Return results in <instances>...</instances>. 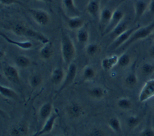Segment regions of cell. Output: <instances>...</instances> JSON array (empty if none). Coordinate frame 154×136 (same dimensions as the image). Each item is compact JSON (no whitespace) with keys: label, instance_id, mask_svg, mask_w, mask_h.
Listing matches in <instances>:
<instances>
[{"label":"cell","instance_id":"1","mask_svg":"<svg viewBox=\"0 0 154 136\" xmlns=\"http://www.w3.org/2000/svg\"><path fill=\"white\" fill-rule=\"evenodd\" d=\"M61 52L63 62L68 66L75 58L76 49L71 37L63 30L61 33Z\"/></svg>","mask_w":154,"mask_h":136},{"label":"cell","instance_id":"2","mask_svg":"<svg viewBox=\"0 0 154 136\" xmlns=\"http://www.w3.org/2000/svg\"><path fill=\"white\" fill-rule=\"evenodd\" d=\"M10 29L17 36L32 38L37 40V41L41 42L43 45H45L48 42H50L47 36H45L44 34L38 32V31H36V30H33V29H30L29 27L25 26L24 25L21 23L13 24Z\"/></svg>","mask_w":154,"mask_h":136},{"label":"cell","instance_id":"3","mask_svg":"<svg viewBox=\"0 0 154 136\" xmlns=\"http://www.w3.org/2000/svg\"><path fill=\"white\" fill-rule=\"evenodd\" d=\"M154 31V21L152 22H151L150 24H148V26L143 27H139L132 34V36H131V38L129 39L125 44L122 45V48L124 49V48H126L130 45H133L134 43H135L138 40H140V39H146L148 36H150L152 35V33Z\"/></svg>","mask_w":154,"mask_h":136},{"label":"cell","instance_id":"4","mask_svg":"<svg viewBox=\"0 0 154 136\" xmlns=\"http://www.w3.org/2000/svg\"><path fill=\"white\" fill-rule=\"evenodd\" d=\"M28 11L34 21L39 26H45L50 22V16L45 10L40 8H30Z\"/></svg>","mask_w":154,"mask_h":136},{"label":"cell","instance_id":"5","mask_svg":"<svg viewBox=\"0 0 154 136\" xmlns=\"http://www.w3.org/2000/svg\"><path fill=\"white\" fill-rule=\"evenodd\" d=\"M77 74V66L75 64L74 62L71 63L70 65L67 66V70L66 72L65 79L63 80V82L60 86L59 90L57 91V94H60L62 90L66 89L68 86H70L71 84L74 82L75 79L76 77Z\"/></svg>","mask_w":154,"mask_h":136},{"label":"cell","instance_id":"6","mask_svg":"<svg viewBox=\"0 0 154 136\" xmlns=\"http://www.w3.org/2000/svg\"><path fill=\"white\" fill-rule=\"evenodd\" d=\"M154 97V79L147 80L140 90L139 95V101L140 103L146 102Z\"/></svg>","mask_w":154,"mask_h":136},{"label":"cell","instance_id":"7","mask_svg":"<svg viewBox=\"0 0 154 136\" xmlns=\"http://www.w3.org/2000/svg\"><path fill=\"white\" fill-rule=\"evenodd\" d=\"M58 118H59V114L57 112H54V113H52L50 117L44 123L41 129L38 131H37L36 133L34 134L32 136H43L45 135V134L50 133L51 131L53 130V129H54V125L56 123V121Z\"/></svg>","mask_w":154,"mask_h":136},{"label":"cell","instance_id":"8","mask_svg":"<svg viewBox=\"0 0 154 136\" xmlns=\"http://www.w3.org/2000/svg\"><path fill=\"white\" fill-rule=\"evenodd\" d=\"M3 72L5 78L11 83L16 84V85L20 84V81H21L20 75H19L17 68L16 66L10 65V64H7L3 66Z\"/></svg>","mask_w":154,"mask_h":136},{"label":"cell","instance_id":"9","mask_svg":"<svg viewBox=\"0 0 154 136\" xmlns=\"http://www.w3.org/2000/svg\"><path fill=\"white\" fill-rule=\"evenodd\" d=\"M138 28H139V27L129 28L128 30H125V31L123 34H122L121 36H118L117 38H116L115 39L113 40L112 43V45H110V49L115 50L116 48L122 47V45H124V44H125V43L129 40V39L131 38V36H132V34H133Z\"/></svg>","mask_w":154,"mask_h":136},{"label":"cell","instance_id":"10","mask_svg":"<svg viewBox=\"0 0 154 136\" xmlns=\"http://www.w3.org/2000/svg\"><path fill=\"white\" fill-rule=\"evenodd\" d=\"M66 113L71 119H78L84 115L85 109L80 104L72 102L66 107Z\"/></svg>","mask_w":154,"mask_h":136},{"label":"cell","instance_id":"11","mask_svg":"<svg viewBox=\"0 0 154 136\" xmlns=\"http://www.w3.org/2000/svg\"><path fill=\"white\" fill-rule=\"evenodd\" d=\"M125 17V12L120 9H116L115 11H113L112 17L111 19L108 26L106 28V30L103 32V35H107V34H110L112 32L116 27L118 26L119 24L121 23L123 20V18Z\"/></svg>","mask_w":154,"mask_h":136},{"label":"cell","instance_id":"12","mask_svg":"<svg viewBox=\"0 0 154 136\" xmlns=\"http://www.w3.org/2000/svg\"><path fill=\"white\" fill-rule=\"evenodd\" d=\"M9 133L11 136H27L29 133V125L26 121H20L10 128Z\"/></svg>","mask_w":154,"mask_h":136},{"label":"cell","instance_id":"13","mask_svg":"<svg viewBox=\"0 0 154 136\" xmlns=\"http://www.w3.org/2000/svg\"><path fill=\"white\" fill-rule=\"evenodd\" d=\"M113 12H112L109 8H104L102 9L100 13V17H99V29H100L102 34L106 30V28L108 26L111 19L112 17Z\"/></svg>","mask_w":154,"mask_h":136},{"label":"cell","instance_id":"14","mask_svg":"<svg viewBox=\"0 0 154 136\" xmlns=\"http://www.w3.org/2000/svg\"><path fill=\"white\" fill-rule=\"evenodd\" d=\"M134 22L136 23L142 17L144 12L147 11V9H148V3L145 0H136L134 3Z\"/></svg>","mask_w":154,"mask_h":136},{"label":"cell","instance_id":"15","mask_svg":"<svg viewBox=\"0 0 154 136\" xmlns=\"http://www.w3.org/2000/svg\"><path fill=\"white\" fill-rule=\"evenodd\" d=\"M65 76L66 73L63 68L61 66H57L51 73V82L54 85H61L65 79Z\"/></svg>","mask_w":154,"mask_h":136},{"label":"cell","instance_id":"16","mask_svg":"<svg viewBox=\"0 0 154 136\" xmlns=\"http://www.w3.org/2000/svg\"><path fill=\"white\" fill-rule=\"evenodd\" d=\"M1 37L5 39L6 42H8L10 45H13L18 47L21 49H23V50H30L33 48V44L32 42L30 41V40H26V41H17V40H13L11 38H9L8 36H6L5 34L3 33H1Z\"/></svg>","mask_w":154,"mask_h":136},{"label":"cell","instance_id":"17","mask_svg":"<svg viewBox=\"0 0 154 136\" xmlns=\"http://www.w3.org/2000/svg\"><path fill=\"white\" fill-rule=\"evenodd\" d=\"M87 12L89 15L95 19H99L101 13V8H100V3L99 1L98 0H89V3L87 4L86 7Z\"/></svg>","mask_w":154,"mask_h":136},{"label":"cell","instance_id":"18","mask_svg":"<svg viewBox=\"0 0 154 136\" xmlns=\"http://www.w3.org/2000/svg\"><path fill=\"white\" fill-rule=\"evenodd\" d=\"M66 22L67 27L71 30H80V28H83L85 20L83 18L78 17H66Z\"/></svg>","mask_w":154,"mask_h":136},{"label":"cell","instance_id":"19","mask_svg":"<svg viewBox=\"0 0 154 136\" xmlns=\"http://www.w3.org/2000/svg\"><path fill=\"white\" fill-rule=\"evenodd\" d=\"M53 107H54V105L52 102H47L40 107L39 111H38V116L42 121H44V123L50 117L52 113H54Z\"/></svg>","mask_w":154,"mask_h":136},{"label":"cell","instance_id":"20","mask_svg":"<svg viewBox=\"0 0 154 136\" xmlns=\"http://www.w3.org/2000/svg\"><path fill=\"white\" fill-rule=\"evenodd\" d=\"M119 57L116 55H112L104 57L103 59L101 62V66L103 69L104 71H109L112 69L114 66H117L118 63Z\"/></svg>","mask_w":154,"mask_h":136},{"label":"cell","instance_id":"21","mask_svg":"<svg viewBox=\"0 0 154 136\" xmlns=\"http://www.w3.org/2000/svg\"><path fill=\"white\" fill-rule=\"evenodd\" d=\"M124 85L125 87H127L128 89H133L138 84L139 79L137 76L136 72L134 69H132V71H131L128 73L125 77L124 78Z\"/></svg>","mask_w":154,"mask_h":136},{"label":"cell","instance_id":"22","mask_svg":"<svg viewBox=\"0 0 154 136\" xmlns=\"http://www.w3.org/2000/svg\"><path fill=\"white\" fill-rule=\"evenodd\" d=\"M62 4L69 17H78L80 12L75 6L74 0H62Z\"/></svg>","mask_w":154,"mask_h":136},{"label":"cell","instance_id":"23","mask_svg":"<svg viewBox=\"0 0 154 136\" xmlns=\"http://www.w3.org/2000/svg\"><path fill=\"white\" fill-rule=\"evenodd\" d=\"M88 94L91 98L99 100V99L103 98L107 95V89H104L102 86H94L89 89Z\"/></svg>","mask_w":154,"mask_h":136},{"label":"cell","instance_id":"24","mask_svg":"<svg viewBox=\"0 0 154 136\" xmlns=\"http://www.w3.org/2000/svg\"><path fill=\"white\" fill-rule=\"evenodd\" d=\"M0 94L3 97L9 98V99L17 100L19 98L17 93L14 89H11L10 87H8V86L3 85H1V86H0Z\"/></svg>","mask_w":154,"mask_h":136},{"label":"cell","instance_id":"25","mask_svg":"<svg viewBox=\"0 0 154 136\" xmlns=\"http://www.w3.org/2000/svg\"><path fill=\"white\" fill-rule=\"evenodd\" d=\"M53 54H54V48H53V45L50 42L44 45V46L39 50V56L44 60H48L51 58Z\"/></svg>","mask_w":154,"mask_h":136},{"label":"cell","instance_id":"26","mask_svg":"<svg viewBox=\"0 0 154 136\" xmlns=\"http://www.w3.org/2000/svg\"><path fill=\"white\" fill-rule=\"evenodd\" d=\"M126 30H128V23L125 21H122L112 32L110 33V39L114 40L116 38H117L118 36H121Z\"/></svg>","mask_w":154,"mask_h":136},{"label":"cell","instance_id":"27","mask_svg":"<svg viewBox=\"0 0 154 136\" xmlns=\"http://www.w3.org/2000/svg\"><path fill=\"white\" fill-rule=\"evenodd\" d=\"M16 66L19 68H26L30 66L32 63V61L29 57L25 55H18L14 59Z\"/></svg>","mask_w":154,"mask_h":136},{"label":"cell","instance_id":"28","mask_svg":"<svg viewBox=\"0 0 154 136\" xmlns=\"http://www.w3.org/2000/svg\"><path fill=\"white\" fill-rule=\"evenodd\" d=\"M96 76V71L92 66H85L82 72V78L84 81H91Z\"/></svg>","mask_w":154,"mask_h":136},{"label":"cell","instance_id":"29","mask_svg":"<svg viewBox=\"0 0 154 136\" xmlns=\"http://www.w3.org/2000/svg\"><path fill=\"white\" fill-rule=\"evenodd\" d=\"M77 41L81 45H85L88 43L89 39V33L85 28H80V30H77L76 33Z\"/></svg>","mask_w":154,"mask_h":136},{"label":"cell","instance_id":"30","mask_svg":"<svg viewBox=\"0 0 154 136\" xmlns=\"http://www.w3.org/2000/svg\"><path fill=\"white\" fill-rule=\"evenodd\" d=\"M101 50L100 45L98 43H90L85 48L86 54L89 57H94L98 53H99Z\"/></svg>","mask_w":154,"mask_h":136},{"label":"cell","instance_id":"31","mask_svg":"<svg viewBox=\"0 0 154 136\" xmlns=\"http://www.w3.org/2000/svg\"><path fill=\"white\" fill-rule=\"evenodd\" d=\"M116 105L120 109L124 110V111H127V110H130L132 108V101L130 99V98H125V97H123V98H120L116 102Z\"/></svg>","mask_w":154,"mask_h":136},{"label":"cell","instance_id":"32","mask_svg":"<svg viewBox=\"0 0 154 136\" xmlns=\"http://www.w3.org/2000/svg\"><path fill=\"white\" fill-rule=\"evenodd\" d=\"M42 82H43V77L38 73L31 74L30 76L29 77V84H30V87L33 89H35L41 85Z\"/></svg>","mask_w":154,"mask_h":136},{"label":"cell","instance_id":"33","mask_svg":"<svg viewBox=\"0 0 154 136\" xmlns=\"http://www.w3.org/2000/svg\"><path fill=\"white\" fill-rule=\"evenodd\" d=\"M108 126L116 133H120L122 130V125H121V121L119 118L113 116L109 119L108 121Z\"/></svg>","mask_w":154,"mask_h":136},{"label":"cell","instance_id":"34","mask_svg":"<svg viewBox=\"0 0 154 136\" xmlns=\"http://www.w3.org/2000/svg\"><path fill=\"white\" fill-rule=\"evenodd\" d=\"M131 57L128 53H123L118 58V63L117 66L121 68L127 67L128 66L131 64Z\"/></svg>","mask_w":154,"mask_h":136},{"label":"cell","instance_id":"35","mask_svg":"<svg viewBox=\"0 0 154 136\" xmlns=\"http://www.w3.org/2000/svg\"><path fill=\"white\" fill-rule=\"evenodd\" d=\"M140 118L138 116H130L127 119H126V124L127 126L131 130H134L138 126L140 123Z\"/></svg>","mask_w":154,"mask_h":136},{"label":"cell","instance_id":"36","mask_svg":"<svg viewBox=\"0 0 154 136\" xmlns=\"http://www.w3.org/2000/svg\"><path fill=\"white\" fill-rule=\"evenodd\" d=\"M141 73L146 76H151L154 73V64L152 63H143L141 66Z\"/></svg>","mask_w":154,"mask_h":136},{"label":"cell","instance_id":"37","mask_svg":"<svg viewBox=\"0 0 154 136\" xmlns=\"http://www.w3.org/2000/svg\"><path fill=\"white\" fill-rule=\"evenodd\" d=\"M87 136H106V134L100 128L94 127L91 130H89Z\"/></svg>","mask_w":154,"mask_h":136},{"label":"cell","instance_id":"38","mask_svg":"<svg viewBox=\"0 0 154 136\" xmlns=\"http://www.w3.org/2000/svg\"><path fill=\"white\" fill-rule=\"evenodd\" d=\"M0 2L3 5H5V6L13 5V4H17V5H20V6H25L24 3L20 0H0Z\"/></svg>","mask_w":154,"mask_h":136},{"label":"cell","instance_id":"39","mask_svg":"<svg viewBox=\"0 0 154 136\" xmlns=\"http://www.w3.org/2000/svg\"><path fill=\"white\" fill-rule=\"evenodd\" d=\"M139 136H154V129L151 126H148V127L144 128L140 132Z\"/></svg>","mask_w":154,"mask_h":136},{"label":"cell","instance_id":"40","mask_svg":"<svg viewBox=\"0 0 154 136\" xmlns=\"http://www.w3.org/2000/svg\"><path fill=\"white\" fill-rule=\"evenodd\" d=\"M148 11L152 15H154V0H150L148 3Z\"/></svg>","mask_w":154,"mask_h":136},{"label":"cell","instance_id":"41","mask_svg":"<svg viewBox=\"0 0 154 136\" xmlns=\"http://www.w3.org/2000/svg\"><path fill=\"white\" fill-rule=\"evenodd\" d=\"M149 55H150L152 58H154V45H152L151 47H150V48H149Z\"/></svg>","mask_w":154,"mask_h":136},{"label":"cell","instance_id":"42","mask_svg":"<svg viewBox=\"0 0 154 136\" xmlns=\"http://www.w3.org/2000/svg\"><path fill=\"white\" fill-rule=\"evenodd\" d=\"M150 36H151V38L152 39H153V40H154V31L152 33V35Z\"/></svg>","mask_w":154,"mask_h":136},{"label":"cell","instance_id":"43","mask_svg":"<svg viewBox=\"0 0 154 136\" xmlns=\"http://www.w3.org/2000/svg\"><path fill=\"white\" fill-rule=\"evenodd\" d=\"M38 1H42V2H47L48 0H38Z\"/></svg>","mask_w":154,"mask_h":136},{"label":"cell","instance_id":"44","mask_svg":"<svg viewBox=\"0 0 154 136\" xmlns=\"http://www.w3.org/2000/svg\"><path fill=\"white\" fill-rule=\"evenodd\" d=\"M104 1H105V2H107V1H108V0H104Z\"/></svg>","mask_w":154,"mask_h":136},{"label":"cell","instance_id":"45","mask_svg":"<svg viewBox=\"0 0 154 136\" xmlns=\"http://www.w3.org/2000/svg\"><path fill=\"white\" fill-rule=\"evenodd\" d=\"M153 109H154V102H153Z\"/></svg>","mask_w":154,"mask_h":136},{"label":"cell","instance_id":"46","mask_svg":"<svg viewBox=\"0 0 154 136\" xmlns=\"http://www.w3.org/2000/svg\"><path fill=\"white\" fill-rule=\"evenodd\" d=\"M60 136H66V135H60Z\"/></svg>","mask_w":154,"mask_h":136}]
</instances>
